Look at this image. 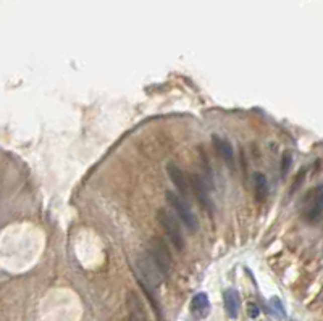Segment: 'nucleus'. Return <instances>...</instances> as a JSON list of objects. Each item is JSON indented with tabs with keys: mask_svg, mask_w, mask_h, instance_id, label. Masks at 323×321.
Masks as SVG:
<instances>
[{
	"mask_svg": "<svg viewBox=\"0 0 323 321\" xmlns=\"http://www.w3.org/2000/svg\"><path fill=\"white\" fill-rule=\"evenodd\" d=\"M191 311L197 318H205L210 313V300L205 292H199L191 300Z\"/></svg>",
	"mask_w": 323,
	"mask_h": 321,
	"instance_id": "obj_8",
	"label": "nucleus"
},
{
	"mask_svg": "<svg viewBox=\"0 0 323 321\" xmlns=\"http://www.w3.org/2000/svg\"><path fill=\"white\" fill-rule=\"evenodd\" d=\"M167 202L172 205L173 211L176 213V217L181 221V223L186 226L191 233H197L199 229V221L196 218V215L191 210V205L188 203V200H184L181 195H178L173 190H168L165 194Z\"/></svg>",
	"mask_w": 323,
	"mask_h": 321,
	"instance_id": "obj_2",
	"label": "nucleus"
},
{
	"mask_svg": "<svg viewBox=\"0 0 323 321\" xmlns=\"http://www.w3.org/2000/svg\"><path fill=\"white\" fill-rule=\"evenodd\" d=\"M313 192L315 194L309 200V203H307L305 213H304L305 221H309V223H315L323 213V192H321V189H315Z\"/></svg>",
	"mask_w": 323,
	"mask_h": 321,
	"instance_id": "obj_7",
	"label": "nucleus"
},
{
	"mask_svg": "<svg viewBox=\"0 0 323 321\" xmlns=\"http://www.w3.org/2000/svg\"><path fill=\"white\" fill-rule=\"evenodd\" d=\"M126 308H128V316H131L136 321H149L147 311L144 308V303L141 297L137 295L134 290H129L126 295Z\"/></svg>",
	"mask_w": 323,
	"mask_h": 321,
	"instance_id": "obj_6",
	"label": "nucleus"
},
{
	"mask_svg": "<svg viewBox=\"0 0 323 321\" xmlns=\"http://www.w3.org/2000/svg\"><path fill=\"white\" fill-rule=\"evenodd\" d=\"M272 303H273V305H276V307H275L276 313H278L280 316H284V310H283V305L280 303V300H278V299H273V300H272Z\"/></svg>",
	"mask_w": 323,
	"mask_h": 321,
	"instance_id": "obj_15",
	"label": "nucleus"
},
{
	"mask_svg": "<svg viewBox=\"0 0 323 321\" xmlns=\"http://www.w3.org/2000/svg\"><path fill=\"white\" fill-rule=\"evenodd\" d=\"M248 313H249L251 318H257L259 313H260V310H259V307H257L256 303H249V305H248Z\"/></svg>",
	"mask_w": 323,
	"mask_h": 321,
	"instance_id": "obj_13",
	"label": "nucleus"
},
{
	"mask_svg": "<svg viewBox=\"0 0 323 321\" xmlns=\"http://www.w3.org/2000/svg\"><path fill=\"white\" fill-rule=\"evenodd\" d=\"M157 218H158V223L162 226V229L165 231V234L168 236V239L175 246V249L178 252L184 250V234L181 231V226L178 223V220L165 208H160L157 211Z\"/></svg>",
	"mask_w": 323,
	"mask_h": 321,
	"instance_id": "obj_3",
	"label": "nucleus"
},
{
	"mask_svg": "<svg viewBox=\"0 0 323 321\" xmlns=\"http://www.w3.org/2000/svg\"><path fill=\"white\" fill-rule=\"evenodd\" d=\"M147 257L152 260V263L155 265V268L158 270L162 276H168V274L172 273L173 258H172V254H170V250H168L164 239L153 238L149 242Z\"/></svg>",
	"mask_w": 323,
	"mask_h": 321,
	"instance_id": "obj_1",
	"label": "nucleus"
},
{
	"mask_svg": "<svg viewBox=\"0 0 323 321\" xmlns=\"http://www.w3.org/2000/svg\"><path fill=\"white\" fill-rule=\"evenodd\" d=\"M213 147L226 163H229V165L234 163V152H233L231 144H229L226 139H221V137H218V136H213Z\"/></svg>",
	"mask_w": 323,
	"mask_h": 321,
	"instance_id": "obj_10",
	"label": "nucleus"
},
{
	"mask_svg": "<svg viewBox=\"0 0 323 321\" xmlns=\"http://www.w3.org/2000/svg\"><path fill=\"white\" fill-rule=\"evenodd\" d=\"M188 179H189V187L192 190V194H194V197L197 198V202L201 203L202 208H205L207 211H212L213 210V202L210 198L209 190H207V187H205L204 179L196 173H191L188 176Z\"/></svg>",
	"mask_w": 323,
	"mask_h": 321,
	"instance_id": "obj_4",
	"label": "nucleus"
},
{
	"mask_svg": "<svg viewBox=\"0 0 323 321\" xmlns=\"http://www.w3.org/2000/svg\"><path fill=\"white\" fill-rule=\"evenodd\" d=\"M223 303H225V311L229 318H237L239 315V295L234 289H228L223 294Z\"/></svg>",
	"mask_w": 323,
	"mask_h": 321,
	"instance_id": "obj_9",
	"label": "nucleus"
},
{
	"mask_svg": "<svg viewBox=\"0 0 323 321\" xmlns=\"http://www.w3.org/2000/svg\"><path fill=\"white\" fill-rule=\"evenodd\" d=\"M304 174H305V171H304V170L301 171V174H297V178H296L297 181H296V184H294L293 187H291V192H294V190L302 184V181H304Z\"/></svg>",
	"mask_w": 323,
	"mask_h": 321,
	"instance_id": "obj_14",
	"label": "nucleus"
},
{
	"mask_svg": "<svg viewBox=\"0 0 323 321\" xmlns=\"http://www.w3.org/2000/svg\"><path fill=\"white\" fill-rule=\"evenodd\" d=\"M167 173H168V178L172 179L173 186L176 187V190H178L176 194L181 195V197L184 198V200H186V197H188L189 190H191L188 174L184 173L180 166H176V165H173V163H170V165L167 166Z\"/></svg>",
	"mask_w": 323,
	"mask_h": 321,
	"instance_id": "obj_5",
	"label": "nucleus"
},
{
	"mask_svg": "<svg viewBox=\"0 0 323 321\" xmlns=\"http://www.w3.org/2000/svg\"><path fill=\"white\" fill-rule=\"evenodd\" d=\"M252 184H254V192H256V198L259 202H264L268 197V181L264 173H254L252 176Z\"/></svg>",
	"mask_w": 323,
	"mask_h": 321,
	"instance_id": "obj_11",
	"label": "nucleus"
},
{
	"mask_svg": "<svg viewBox=\"0 0 323 321\" xmlns=\"http://www.w3.org/2000/svg\"><path fill=\"white\" fill-rule=\"evenodd\" d=\"M123 321H136V319H133L131 316H126V318H125V319H123Z\"/></svg>",
	"mask_w": 323,
	"mask_h": 321,
	"instance_id": "obj_16",
	"label": "nucleus"
},
{
	"mask_svg": "<svg viewBox=\"0 0 323 321\" xmlns=\"http://www.w3.org/2000/svg\"><path fill=\"white\" fill-rule=\"evenodd\" d=\"M289 166H291V154L286 152V154L283 155V160H281V174L283 176L289 171Z\"/></svg>",
	"mask_w": 323,
	"mask_h": 321,
	"instance_id": "obj_12",
	"label": "nucleus"
}]
</instances>
